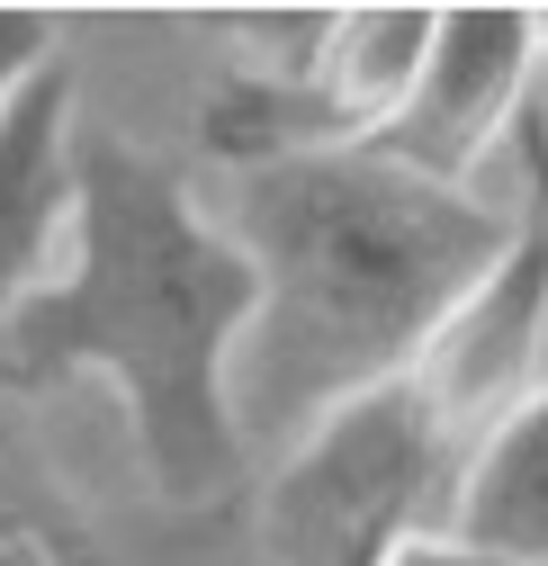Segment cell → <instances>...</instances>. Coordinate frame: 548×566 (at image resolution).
<instances>
[{"label": "cell", "mask_w": 548, "mask_h": 566, "mask_svg": "<svg viewBox=\"0 0 548 566\" xmlns=\"http://www.w3.org/2000/svg\"><path fill=\"white\" fill-rule=\"evenodd\" d=\"M54 63V19L45 10H0V108Z\"/></svg>", "instance_id": "obj_10"}, {"label": "cell", "mask_w": 548, "mask_h": 566, "mask_svg": "<svg viewBox=\"0 0 548 566\" xmlns=\"http://www.w3.org/2000/svg\"><path fill=\"white\" fill-rule=\"evenodd\" d=\"M432 19H441V10H423V0H369V10H333L306 91H315V108H324V126L341 135V145H369V135L396 117V99L414 91V73H423Z\"/></svg>", "instance_id": "obj_8"}, {"label": "cell", "mask_w": 548, "mask_h": 566, "mask_svg": "<svg viewBox=\"0 0 548 566\" xmlns=\"http://www.w3.org/2000/svg\"><path fill=\"white\" fill-rule=\"evenodd\" d=\"M243 324L252 270L189 198V171L108 126H73V234L45 289L0 315V387L108 378L162 504L198 513L252 468L225 413Z\"/></svg>", "instance_id": "obj_1"}, {"label": "cell", "mask_w": 548, "mask_h": 566, "mask_svg": "<svg viewBox=\"0 0 548 566\" xmlns=\"http://www.w3.org/2000/svg\"><path fill=\"white\" fill-rule=\"evenodd\" d=\"M539 73H548V10H539Z\"/></svg>", "instance_id": "obj_12"}, {"label": "cell", "mask_w": 548, "mask_h": 566, "mask_svg": "<svg viewBox=\"0 0 548 566\" xmlns=\"http://www.w3.org/2000/svg\"><path fill=\"white\" fill-rule=\"evenodd\" d=\"M73 73L63 54L0 108V315L36 297L73 234Z\"/></svg>", "instance_id": "obj_6"}, {"label": "cell", "mask_w": 548, "mask_h": 566, "mask_svg": "<svg viewBox=\"0 0 548 566\" xmlns=\"http://www.w3.org/2000/svg\"><path fill=\"white\" fill-rule=\"evenodd\" d=\"M530 82H539V10H504V0L441 10L414 91L396 99V117L360 154H378L404 180L467 189V171L486 163L513 135V117L530 108Z\"/></svg>", "instance_id": "obj_4"}, {"label": "cell", "mask_w": 548, "mask_h": 566, "mask_svg": "<svg viewBox=\"0 0 548 566\" xmlns=\"http://www.w3.org/2000/svg\"><path fill=\"white\" fill-rule=\"evenodd\" d=\"M513 135H521V243L539 252V270H548V108H521L513 117Z\"/></svg>", "instance_id": "obj_9"}, {"label": "cell", "mask_w": 548, "mask_h": 566, "mask_svg": "<svg viewBox=\"0 0 548 566\" xmlns=\"http://www.w3.org/2000/svg\"><path fill=\"white\" fill-rule=\"evenodd\" d=\"M459 459L404 396V378L333 405L280 450L261 485V557L270 566H387L404 539L450 522Z\"/></svg>", "instance_id": "obj_3"}, {"label": "cell", "mask_w": 548, "mask_h": 566, "mask_svg": "<svg viewBox=\"0 0 548 566\" xmlns=\"http://www.w3.org/2000/svg\"><path fill=\"white\" fill-rule=\"evenodd\" d=\"M217 234L252 270V324L225 360V413L252 459L261 441L288 450L333 405L404 378L450 297L513 243V207L324 145L234 171Z\"/></svg>", "instance_id": "obj_2"}, {"label": "cell", "mask_w": 548, "mask_h": 566, "mask_svg": "<svg viewBox=\"0 0 548 566\" xmlns=\"http://www.w3.org/2000/svg\"><path fill=\"white\" fill-rule=\"evenodd\" d=\"M539 378H548V270L513 226V243L486 261V279H467L450 315L423 333V350L404 360V396L423 405L441 450L467 459Z\"/></svg>", "instance_id": "obj_5"}, {"label": "cell", "mask_w": 548, "mask_h": 566, "mask_svg": "<svg viewBox=\"0 0 548 566\" xmlns=\"http://www.w3.org/2000/svg\"><path fill=\"white\" fill-rule=\"evenodd\" d=\"M441 531L486 566H548V378L459 459Z\"/></svg>", "instance_id": "obj_7"}, {"label": "cell", "mask_w": 548, "mask_h": 566, "mask_svg": "<svg viewBox=\"0 0 548 566\" xmlns=\"http://www.w3.org/2000/svg\"><path fill=\"white\" fill-rule=\"evenodd\" d=\"M387 566H486V557H476V548H459L450 531H423V539H404Z\"/></svg>", "instance_id": "obj_11"}]
</instances>
